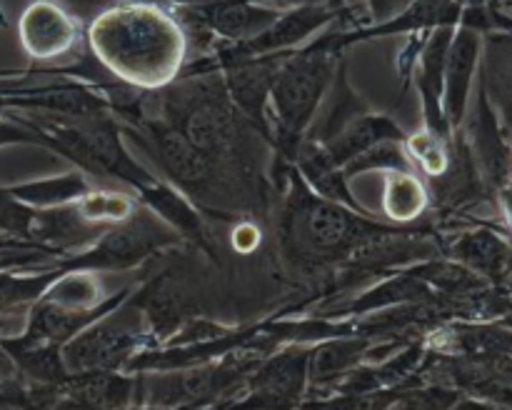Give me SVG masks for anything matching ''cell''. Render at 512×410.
<instances>
[{
    "mask_svg": "<svg viewBox=\"0 0 512 410\" xmlns=\"http://www.w3.org/2000/svg\"><path fill=\"white\" fill-rule=\"evenodd\" d=\"M85 45L105 75L140 93L173 85L190 60L185 28L163 0H128L103 10L85 25Z\"/></svg>",
    "mask_w": 512,
    "mask_h": 410,
    "instance_id": "6da1fadb",
    "label": "cell"
},
{
    "mask_svg": "<svg viewBox=\"0 0 512 410\" xmlns=\"http://www.w3.org/2000/svg\"><path fill=\"white\" fill-rule=\"evenodd\" d=\"M285 195L278 220V240L290 268L305 275L325 268L350 270L363 260L373 245L393 235L400 225L380 223L370 213L333 203L305 185L295 168L288 170Z\"/></svg>",
    "mask_w": 512,
    "mask_h": 410,
    "instance_id": "7a4b0ae2",
    "label": "cell"
},
{
    "mask_svg": "<svg viewBox=\"0 0 512 410\" xmlns=\"http://www.w3.org/2000/svg\"><path fill=\"white\" fill-rule=\"evenodd\" d=\"M343 53L330 45L328 28L310 43L290 50L270 88V130H273V178L283 188L295 153L308 135L325 93L330 90Z\"/></svg>",
    "mask_w": 512,
    "mask_h": 410,
    "instance_id": "3957f363",
    "label": "cell"
},
{
    "mask_svg": "<svg viewBox=\"0 0 512 410\" xmlns=\"http://www.w3.org/2000/svg\"><path fill=\"white\" fill-rule=\"evenodd\" d=\"M148 318L133 298H125L118 308L105 313L88 328L60 348L68 375L95 373V370H123L143 350L155 348Z\"/></svg>",
    "mask_w": 512,
    "mask_h": 410,
    "instance_id": "277c9868",
    "label": "cell"
},
{
    "mask_svg": "<svg viewBox=\"0 0 512 410\" xmlns=\"http://www.w3.org/2000/svg\"><path fill=\"white\" fill-rule=\"evenodd\" d=\"M180 243L183 238L178 230L140 203L135 215L105 230L90 248L58 258V265L63 270L125 273Z\"/></svg>",
    "mask_w": 512,
    "mask_h": 410,
    "instance_id": "5b68a950",
    "label": "cell"
},
{
    "mask_svg": "<svg viewBox=\"0 0 512 410\" xmlns=\"http://www.w3.org/2000/svg\"><path fill=\"white\" fill-rule=\"evenodd\" d=\"M85 25L55 0H30L18 18V43L33 63H50L75 53Z\"/></svg>",
    "mask_w": 512,
    "mask_h": 410,
    "instance_id": "8992f818",
    "label": "cell"
},
{
    "mask_svg": "<svg viewBox=\"0 0 512 410\" xmlns=\"http://www.w3.org/2000/svg\"><path fill=\"white\" fill-rule=\"evenodd\" d=\"M285 55L288 53L258 55V58L233 60V63H225L223 68H220L225 90H228L235 108L250 120V125H253L268 143H273V130H270L268 113L270 88H273L275 73H278ZM270 148H273V145H270Z\"/></svg>",
    "mask_w": 512,
    "mask_h": 410,
    "instance_id": "52a82bcc",
    "label": "cell"
},
{
    "mask_svg": "<svg viewBox=\"0 0 512 410\" xmlns=\"http://www.w3.org/2000/svg\"><path fill=\"white\" fill-rule=\"evenodd\" d=\"M480 53H483V33L468 28V25H455L448 58H445L443 90L445 118L453 130H460L468 120L470 98H473L475 80H478Z\"/></svg>",
    "mask_w": 512,
    "mask_h": 410,
    "instance_id": "ba28073f",
    "label": "cell"
},
{
    "mask_svg": "<svg viewBox=\"0 0 512 410\" xmlns=\"http://www.w3.org/2000/svg\"><path fill=\"white\" fill-rule=\"evenodd\" d=\"M470 153H473L475 165L480 170V178L488 185L490 193L500 188L508 180L512 170V140L503 133L495 115L493 105L488 103L483 90L475 93V113L470 118L468 128H460Z\"/></svg>",
    "mask_w": 512,
    "mask_h": 410,
    "instance_id": "9c48e42d",
    "label": "cell"
},
{
    "mask_svg": "<svg viewBox=\"0 0 512 410\" xmlns=\"http://www.w3.org/2000/svg\"><path fill=\"white\" fill-rule=\"evenodd\" d=\"M440 250L445 258L473 270L490 285H503L512 270V243L490 225H475L440 238Z\"/></svg>",
    "mask_w": 512,
    "mask_h": 410,
    "instance_id": "30bf717a",
    "label": "cell"
},
{
    "mask_svg": "<svg viewBox=\"0 0 512 410\" xmlns=\"http://www.w3.org/2000/svg\"><path fill=\"white\" fill-rule=\"evenodd\" d=\"M453 30L455 28H450V25L430 30L413 68V83L418 88L420 105H423V128L435 135H443V138H450L455 133L448 125L443 110L445 58H448Z\"/></svg>",
    "mask_w": 512,
    "mask_h": 410,
    "instance_id": "8fae6325",
    "label": "cell"
},
{
    "mask_svg": "<svg viewBox=\"0 0 512 410\" xmlns=\"http://www.w3.org/2000/svg\"><path fill=\"white\" fill-rule=\"evenodd\" d=\"M373 338L365 335H335L313 343L308 358V395L305 398H323L335 388L345 373L355 365L365 363Z\"/></svg>",
    "mask_w": 512,
    "mask_h": 410,
    "instance_id": "7c38bea8",
    "label": "cell"
},
{
    "mask_svg": "<svg viewBox=\"0 0 512 410\" xmlns=\"http://www.w3.org/2000/svg\"><path fill=\"white\" fill-rule=\"evenodd\" d=\"M478 88L493 105L503 133L512 140V33H485Z\"/></svg>",
    "mask_w": 512,
    "mask_h": 410,
    "instance_id": "4fadbf2b",
    "label": "cell"
},
{
    "mask_svg": "<svg viewBox=\"0 0 512 410\" xmlns=\"http://www.w3.org/2000/svg\"><path fill=\"white\" fill-rule=\"evenodd\" d=\"M405 130L395 123L390 115L385 113H373V110H365V113L355 115L343 130L333 135L325 143H315L323 148V153L328 155V160L338 168H345L350 160H355L358 155H363L365 150L375 148L380 143H388V140H405ZM313 143V140H310Z\"/></svg>",
    "mask_w": 512,
    "mask_h": 410,
    "instance_id": "5bb4252c",
    "label": "cell"
},
{
    "mask_svg": "<svg viewBox=\"0 0 512 410\" xmlns=\"http://www.w3.org/2000/svg\"><path fill=\"white\" fill-rule=\"evenodd\" d=\"M138 200L145 208L153 210L158 218H163L170 228H175L180 233V238L190 240L198 248H203L208 255H215L213 245L208 240V230H205L203 213L180 193L175 185L163 183V180H155V183L145 185L138 190Z\"/></svg>",
    "mask_w": 512,
    "mask_h": 410,
    "instance_id": "9a60e30c",
    "label": "cell"
},
{
    "mask_svg": "<svg viewBox=\"0 0 512 410\" xmlns=\"http://www.w3.org/2000/svg\"><path fill=\"white\" fill-rule=\"evenodd\" d=\"M433 208L428 183L418 170H383V215L393 225H413Z\"/></svg>",
    "mask_w": 512,
    "mask_h": 410,
    "instance_id": "2e32d148",
    "label": "cell"
},
{
    "mask_svg": "<svg viewBox=\"0 0 512 410\" xmlns=\"http://www.w3.org/2000/svg\"><path fill=\"white\" fill-rule=\"evenodd\" d=\"M118 293L108 295L103 283V273L60 268V275L48 285V290L40 295V300L58 305L63 310H73V313H93V310H100L103 305H108Z\"/></svg>",
    "mask_w": 512,
    "mask_h": 410,
    "instance_id": "e0dca14e",
    "label": "cell"
},
{
    "mask_svg": "<svg viewBox=\"0 0 512 410\" xmlns=\"http://www.w3.org/2000/svg\"><path fill=\"white\" fill-rule=\"evenodd\" d=\"M95 180L83 170H73V173H63L58 178H43L30 180V183L8 185L10 193L25 205L33 208H58V205H70L78 198H83L90 188H95Z\"/></svg>",
    "mask_w": 512,
    "mask_h": 410,
    "instance_id": "ac0fdd59",
    "label": "cell"
},
{
    "mask_svg": "<svg viewBox=\"0 0 512 410\" xmlns=\"http://www.w3.org/2000/svg\"><path fill=\"white\" fill-rule=\"evenodd\" d=\"M75 210L83 220L98 228H113V225L123 223L135 210L140 208V200L135 195L125 193V190L105 188V185H95L90 188L83 198L75 200Z\"/></svg>",
    "mask_w": 512,
    "mask_h": 410,
    "instance_id": "d6986e66",
    "label": "cell"
},
{
    "mask_svg": "<svg viewBox=\"0 0 512 410\" xmlns=\"http://www.w3.org/2000/svg\"><path fill=\"white\" fill-rule=\"evenodd\" d=\"M23 268L0 270V310L33 305L60 275V265H48L38 273H18Z\"/></svg>",
    "mask_w": 512,
    "mask_h": 410,
    "instance_id": "ffe728a7",
    "label": "cell"
},
{
    "mask_svg": "<svg viewBox=\"0 0 512 410\" xmlns=\"http://www.w3.org/2000/svg\"><path fill=\"white\" fill-rule=\"evenodd\" d=\"M403 145L413 168L425 180L438 178V175H443L448 170L450 155H453V135L443 138V135H435L430 130L420 128L418 133L405 135Z\"/></svg>",
    "mask_w": 512,
    "mask_h": 410,
    "instance_id": "44dd1931",
    "label": "cell"
},
{
    "mask_svg": "<svg viewBox=\"0 0 512 410\" xmlns=\"http://www.w3.org/2000/svg\"><path fill=\"white\" fill-rule=\"evenodd\" d=\"M463 398L458 388L438 383L405 385L388 410H450Z\"/></svg>",
    "mask_w": 512,
    "mask_h": 410,
    "instance_id": "7402d4cb",
    "label": "cell"
},
{
    "mask_svg": "<svg viewBox=\"0 0 512 410\" xmlns=\"http://www.w3.org/2000/svg\"><path fill=\"white\" fill-rule=\"evenodd\" d=\"M5 145H43V148L50 150V140L40 133L38 128L25 123L23 118H0V148Z\"/></svg>",
    "mask_w": 512,
    "mask_h": 410,
    "instance_id": "603a6c76",
    "label": "cell"
},
{
    "mask_svg": "<svg viewBox=\"0 0 512 410\" xmlns=\"http://www.w3.org/2000/svg\"><path fill=\"white\" fill-rule=\"evenodd\" d=\"M50 258H58V255L48 253V250H40V248L0 250V270L33 268V265H45Z\"/></svg>",
    "mask_w": 512,
    "mask_h": 410,
    "instance_id": "cb8c5ba5",
    "label": "cell"
},
{
    "mask_svg": "<svg viewBox=\"0 0 512 410\" xmlns=\"http://www.w3.org/2000/svg\"><path fill=\"white\" fill-rule=\"evenodd\" d=\"M55 3L63 5V8L68 10V13H73L83 25H88L98 13H103V10L113 8V5L118 3H128V0H55Z\"/></svg>",
    "mask_w": 512,
    "mask_h": 410,
    "instance_id": "d4e9b609",
    "label": "cell"
},
{
    "mask_svg": "<svg viewBox=\"0 0 512 410\" xmlns=\"http://www.w3.org/2000/svg\"><path fill=\"white\" fill-rule=\"evenodd\" d=\"M410 3L413 0H365V13H368L370 23H385L403 13Z\"/></svg>",
    "mask_w": 512,
    "mask_h": 410,
    "instance_id": "484cf974",
    "label": "cell"
},
{
    "mask_svg": "<svg viewBox=\"0 0 512 410\" xmlns=\"http://www.w3.org/2000/svg\"><path fill=\"white\" fill-rule=\"evenodd\" d=\"M450 410H512V403H500V400L475 398V395H463Z\"/></svg>",
    "mask_w": 512,
    "mask_h": 410,
    "instance_id": "4316f807",
    "label": "cell"
},
{
    "mask_svg": "<svg viewBox=\"0 0 512 410\" xmlns=\"http://www.w3.org/2000/svg\"><path fill=\"white\" fill-rule=\"evenodd\" d=\"M495 198H498L500 213H503V220H505V228H508V233L512 235V170H510L508 180H505V183L495 190Z\"/></svg>",
    "mask_w": 512,
    "mask_h": 410,
    "instance_id": "83f0119b",
    "label": "cell"
},
{
    "mask_svg": "<svg viewBox=\"0 0 512 410\" xmlns=\"http://www.w3.org/2000/svg\"><path fill=\"white\" fill-rule=\"evenodd\" d=\"M325 3H328L335 13H340V20H343L348 28H360V25H368V20H363L355 15L353 0H325Z\"/></svg>",
    "mask_w": 512,
    "mask_h": 410,
    "instance_id": "f1b7e54d",
    "label": "cell"
},
{
    "mask_svg": "<svg viewBox=\"0 0 512 410\" xmlns=\"http://www.w3.org/2000/svg\"><path fill=\"white\" fill-rule=\"evenodd\" d=\"M10 248H38V245H33V243H25V240L10 238V235L0 233V250H10ZM40 250H45V248H40ZM48 253H50V250H48ZM53 255H55V253H53Z\"/></svg>",
    "mask_w": 512,
    "mask_h": 410,
    "instance_id": "f546056e",
    "label": "cell"
},
{
    "mask_svg": "<svg viewBox=\"0 0 512 410\" xmlns=\"http://www.w3.org/2000/svg\"><path fill=\"white\" fill-rule=\"evenodd\" d=\"M488 3L495 5V8L505 10V13H508V10L512 8V0H488Z\"/></svg>",
    "mask_w": 512,
    "mask_h": 410,
    "instance_id": "4dcf8cb0",
    "label": "cell"
},
{
    "mask_svg": "<svg viewBox=\"0 0 512 410\" xmlns=\"http://www.w3.org/2000/svg\"><path fill=\"white\" fill-rule=\"evenodd\" d=\"M498 323H500V325H503V328H510V330H512V303H510L508 313H505V315H503V318H500V320H498Z\"/></svg>",
    "mask_w": 512,
    "mask_h": 410,
    "instance_id": "1f68e13d",
    "label": "cell"
},
{
    "mask_svg": "<svg viewBox=\"0 0 512 410\" xmlns=\"http://www.w3.org/2000/svg\"><path fill=\"white\" fill-rule=\"evenodd\" d=\"M500 288H503V290H505V293H508V295H510V298H512V270H510V275H508V278H505V280H503V285H500Z\"/></svg>",
    "mask_w": 512,
    "mask_h": 410,
    "instance_id": "d6a6232c",
    "label": "cell"
},
{
    "mask_svg": "<svg viewBox=\"0 0 512 410\" xmlns=\"http://www.w3.org/2000/svg\"><path fill=\"white\" fill-rule=\"evenodd\" d=\"M128 410H163V408H143V405H133V408Z\"/></svg>",
    "mask_w": 512,
    "mask_h": 410,
    "instance_id": "836d02e7",
    "label": "cell"
},
{
    "mask_svg": "<svg viewBox=\"0 0 512 410\" xmlns=\"http://www.w3.org/2000/svg\"><path fill=\"white\" fill-rule=\"evenodd\" d=\"M0 25H5V15L3 13H0Z\"/></svg>",
    "mask_w": 512,
    "mask_h": 410,
    "instance_id": "e575fe53",
    "label": "cell"
},
{
    "mask_svg": "<svg viewBox=\"0 0 512 410\" xmlns=\"http://www.w3.org/2000/svg\"><path fill=\"white\" fill-rule=\"evenodd\" d=\"M443 3H450V0H443Z\"/></svg>",
    "mask_w": 512,
    "mask_h": 410,
    "instance_id": "d590c367",
    "label": "cell"
},
{
    "mask_svg": "<svg viewBox=\"0 0 512 410\" xmlns=\"http://www.w3.org/2000/svg\"><path fill=\"white\" fill-rule=\"evenodd\" d=\"M183 410H193V408H183Z\"/></svg>",
    "mask_w": 512,
    "mask_h": 410,
    "instance_id": "8d00e7d4",
    "label": "cell"
},
{
    "mask_svg": "<svg viewBox=\"0 0 512 410\" xmlns=\"http://www.w3.org/2000/svg\"><path fill=\"white\" fill-rule=\"evenodd\" d=\"M13 410H15V408H13Z\"/></svg>",
    "mask_w": 512,
    "mask_h": 410,
    "instance_id": "74e56055",
    "label": "cell"
}]
</instances>
